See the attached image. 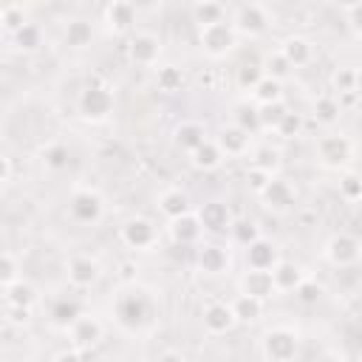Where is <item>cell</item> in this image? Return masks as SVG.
I'll return each instance as SVG.
<instances>
[{
  "mask_svg": "<svg viewBox=\"0 0 362 362\" xmlns=\"http://www.w3.org/2000/svg\"><path fill=\"white\" fill-rule=\"evenodd\" d=\"M113 320L124 331H141L153 320V300L139 288L122 291L113 300Z\"/></svg>",
  "mask_w": 362,
  "mask_h": 362,
  "instance_id": "1",
  "label": "cell"
},
{
  "mask_svg": "<svg viewBox=\"0 0 362 362\" xmlns=\"http://www.w3.org/2000/svg\"><path fill=\"white\" fill-rule=\"evenodd\" d=\"M260 351L266 362H294L300 354V334L288 325H274L263 334Z\"/></svg>",
  "mask_w": 362,
  "mask_h": 362,
  "instance_id": "2",
  "label": "cell"
},
{
  "mask_svg": "<svg viewBox=\"0 0 362 362\" xmlns=\"http://www.w3.org/2000/svg\"><path fill=\"white\" fill-rule=\"evenodd\" d=\"M116 107V96L107 85H88L79 90V99H76V110L85 122H105Z\"/></svg>",
  "mask_w": 362,
  "mask_h": 362,
  "instance_id": "3",
  "label": "cell"
},
{
  "mask_svg": "<svg viewBox=\"0 0 362 362\" xmlns=\"http://www.w3.org/2000/svg\"><path fill=\"white\" fill-rule=\"evenodd\" d=\"M354 141L345 133H325L317 141V161L325 170H345L354 161Z\"/></svg>",
  "mask_w": 362,
  "mask_h": 362,
  "instance_id": "4",
  "label": "cell"
},
{
  "mask_svg": "<svg viewBox=\"0 0 362 362\" xmlns=\"http://www.w3.org/2000/svg\"><path fill=\"white\" fill-rule=\"evenodd\" d=\"M198 45H201V51H204L209 59H221V57H226V54L235 51V45H238V31L232 28L229 20L215 23V25H206V28H198Z\"/></svg>",
  "mask_w": 362,
  "mask_h": 362,
  "instance_id": "5",
  "label": "cell"
},
{
  "mask_svg": "<svg viewBox=\"0 0 362 362\" xmlns=\"http://www.w3.org/2000/svg\"><path fill=\"white\" fill-rule=\"evenodd\" d=\"M229 23L238 31V37H260L272 25V14L263 3H240L235 6Z\"/></svg>",
  "mask_w": 362,
  "mask_h": 362,
  "instance_id": "6",
  "label": "cell"
},
{
  "mask_svg": "<svg viewBox=\"0 0 362 362\" xmlns=\"http://www.w3.org/2000/svg\"><path fill=\"white\" fill-rule=\"evenodd\" d=\"M68 215L82 226H93L105 215V198L90 187H79L68 198Z\"/></svg>",
  "mask_w": 362,
  "mask_h": 362,
  "instance_id": "7",
  "label": "cell"
},
{
  "mask_svg": "<svg viewBox=\"0 0 362 362\" xmlns=\"http://www.w3.org/2000/svg\"><path fill=\"white\" fill-rule=\"evenodd\" d=\"M325 260L337 269H348L356 266L362 260V238L351 235V232H337L325 240Z\"/></svg>",
  "mask_w": 362,
  "mask_h": 362,
  "instance_id": "8",
  "label": "cell"
},
{
  "mask_svg": "<svg viewBox=\"0 0 362 362\" xmlns=\"http://www.w3.org/2000/svg\"><path fill=\"white\" fill-rule=\"evenodd\" d=\"M119 238L127 249H136V252H147L158 243V226L150 221V218H127L122 226H119Z\"/></svg>",
  "mask_w": 362,
  "mask_h": 362,
  "instance_id": "9",
  "label": "cell"
},
{
  "mask_svg": "<svg viewBox=\"0 0 362 362\" xmlns=\"http://www.w3.org/2000/svg\"><path fill=\"white\" fill-rule=\"evenodd\" d=\"M65 277L74 288H93L102 280V263L93 255H71L65 260Z\"/></svg>",
  "mask_w": 362,
  "mask_h": 362,
  "instance_id": "10",
  "label": "cell"
},
{
  "mask_svg": "<svg viewBox=\"0 0 362 362\" xmlns=\"http://www.w3.org/2000/svg\"><path fill=\"white\" fill-rule=\"evenodd\" d=\"M161 54H164V42L153 31H136L130 37V42H127V57H130L133 65L153 68V65H158Z\"/></svg>",
  "mask_w": 362,
  "mask_h": 362,
  "instance_id": "11",
  "label": "cell"
},
{
  "mask_svg": "<svg viewBox=\"0 0 362 362\" xmlns=\"http://www.w3.org/2000/svg\"><path fill=\"white\" fill-rule=\"evenodd\" d=\"M201 322H204L206 334L221 337V334H229V331L238 325V317H235V311H232V303L209 300V303L201 308Z\"/></svg>",
  "mask_w": 362,
  "mask_h": 362,
  "instance_id": "12",
  "label": "cell"
},
{
  "mask_svg": "<svg viewBox=\"0 0 362 362\" xmlns=\"http://www.w3.org/2000/svg\"><path fill=\"white\" fill-rule=\"evenodd\" d=\"M102 337H105V325H102L99 317H93V314H82V317L68 328V342H71V348H76V351H90V348H96V345L102 342Z\"/></svg>",
  "mask_w": 362,
  "mask_h": 362,
  "instance_id": "13",
  "label": "cell"
},
{
  "mask_svg": "<svg viewBox=\"0 0 362 362\" xmlns=\"http://www.w3.org/2000/svg\"><path fill=\"white\" fill-rule=\"evenodd\" d=\"M229 263H232V255H229V246H223V243H204L195 252L198 272H204L209 277H218V274L229 272Z\"/></svg>",
  "mask_w": 362,
  "mask_h": 362,
  "instance_id": "14",
  "label": "cell"
},
{
  "mask_svg": "<svg viewBox=\"0 0 362 362\" xmlns=\"http://www.w3.org/2000/svg\"><path fill=\"white\" fill-rule=\"evenodd\" d=\"M195 215H198L204 232H212V235H223L235 223V218H232V212H229V206L223 201H204Z\"/></svg>",
  "mask_w": 362,
  "mask_h": 362,
  "instance_id": "15",
  "label": "cell"
},
{
  "mask_svg": "<svg viewBox=\"0 0 362 362\" xmlns=\"http://www.w3.org/2000/svg\"><path fill=\"white\" fill-rule=\"evenodd\" d=\"M215 141H218V147H221V153H223L226 158H238V156H246V153L252 150V133L240 130V127L232 124V122L218 130Z\"/></svg>",
  "mask_w": 362,
  "mask_h": 362,
  "instance_id": "16",
  "label": "cell"
},
{
  "mask_svg": "<svg viewBox=\"0 0 362 362\" xmlns=\"http://www.w3.org/2000/svg\"><path fill=\"white\" fill-rule=\"evenodd\" d=\"M280 249L277 243H272L269 238H260L255 240L252 246H246V269H255V272H274V266L280 263Z\"/></svg>",
  "mask_w": 362,
  "mask_h": 362,
  "instance_id": "17",
  "label": "cell"
},
{
  "mask_svg": "<svg viewBox=\"0 0 362 362\" xmlns=\"http://www.w3.org/2000/svg\"><path fill=\"white\" fill-rule=\"evenodd\" d=\"M206 139H209V136H206L204 122H195V119H184V122H178L175 130H173V144H175L181 153H187V156L195 153Z\"/></svg>",
  "mask_w": 362,
  "mask_h": 362,
  "instance_id": "18",
  "label": "cell"
},
{
  "mask_svg": "<svg viewBox=\"0 0 362 362\" xmlns=\"http://www.w3.org/2000/svg\"><path fill=\"white\" fill-rule=\"evenodd\" d=\"M102 20H105L107 31H113V34H124V31H130L133 23H136V6L127 3V0H113V3L105 6Z\"/></svg>",
  "mask_w": 362,
  "mask_h": 362,
  "instance_id": "19",
  "label": "cell"
},
{
  "mask_svg": "<svg viewBox=\"0 0 362 362\" xmlns=\"http://www.w3.org/2000/svg\"><path fill=\"white\" fill-rule=\"evenodd\" d=\"M156 206H158V212H161L167 221H175V218H184V215L192 212L189 195H187L181 187H167V189L156 198Z\"/></svg>",
  "mask_w": 362,
  "mask_h": 362,
  "instance_id": "20",
  "label": "cell"
},
{
  "mask_svg": "<svg viewBox=\"0 0 362 362\" xmlns=\"http://www.w3.org/2000/svg\"><path fill=\"white\" fill-rule=\"evenodd\" d=\"M260 201L269 206V209H288L294 201H297V189L291 187V181H286V178H280V175H274L272 181H269V187L260 192Z\"/></svg>",
  "mask_w": 362,
  "mask_h": 362,
  "instance_id": "21",
  "label": "cell"
},
{
  "mask_svg": "<svg viewBox=\"0 0 362 362\" xmlns=\"http://www.w3.org/2000/svg\"><path fill=\"white\" fill-rule=\"evenodd\" d=\"M272 280H274L277 294H280V291L288 294V291H297V288L308 280V274L303 272L300 263H294V260H280V263L274 266V272H272Z\"/></svg>",
  "mask_w": 362,
  "mask_h": 362,
  "instance_id": "22",
  "label": "cell"
},
{
  "mask_svg": "<svg viewBox=\"0 0 362 362\" xmlns=\"http://www.w3.org/2000/svg\"><path fill=\"white\" fill-rule=\"evenodd\" d=\"M277 51L288 59L291 68H305V65H311V59H314V45H311V40H305V37H300V34L286 37Z\"/></svg>",
  "mask_w": 362,
  "mask_h": 362,
  "instance_id": "23",
  "label": "cell"
},
{
  "mask_svg": "<svg viewBox=\"0 0 362 362\" xmlns=\"http://www.w3.org/2000/svg\"><path fill=\"white\" fill-rule=\"evenodd\" d=\"M167 232H170L173 243H178V246H192V243H198V240H201L204 226H201L198 215H195V212H189V215H184V218L170 221Z\"/></svg>",
  "mask_w": 362,
  "mask_h": 362,
  "instance_id": "24",
  "label": "cell"
},
{
  "mask_svg": "<svg viewBox=\"0 0 362 362\" xmlns=\"http://www.w3.org/2000/svg\"><path fill=\"white\" fill-rule=\"evenodd\" d=\"M240 294H249V297H257V300H269L272 294H277L274 280H272V272L246 269L243 277H240Z\"/></svg>",
  "mask_w": 362,
  "mask_h": 362,
  "instance_id": "25",
  "label": "cell"
},
{
  "mask_svg": "<svg viewBox=\"0 0 362 362\" xmlns=\"http://www.w3.org/2000/svg\"><path fill=\"white\" fill-rule=\"evenodd\" d=\"M3 300H6L8 308H25V311H31V308L37 305L40 294H37L34 283H28V280L23 277V280H17L14 286H6V288H3Z\"/></svg>",
  "mask_w": 362,
  "mask_h": 362,
  "instance_id": "26",
  "label": "cell"
},
{
  "mask_svg": "<svg viewBox=\"0 0 362 362\" xmlns=\"http://www.w3.org/2000/svg\"><path fill=\"white\" fill-rule=\"evenodd\" d=\"M82 314H85V311H82L79 300H74V297H59V300H54V303H51V311H48L51 322H54L57 328H65V331H68Z\"/></svg>",
  "mask_w": 362,
  "mask_h": 362,
  "instance_id": "27",
  "label": "cell"
},
{
  "mask_svg": "<svg viewBox=\"0 0 362 362\" xmlns=\"http://www.w3.org/2000/svg\"><path fill=\"white\" fill-rule=\"evenodd\" d=\"M189 17L198 28H206V25H215V23L226 20V6L215 3V0H198V3L189 6Z\"/></svg>",
  "mask_w": 362,
  "mask_h": 362,
  "instance_id": "28",
  "label": "cell"
},
{
  "mask_svg": "<svg viewBox=\"0 0 362 362\" xmlns=\"http://www.w3.org/2000/svg\"><path fill=\"white\" fill-rule=\"evenodd\" d=\"M62 40H65V45L74 48V51L90 48V42H93V25H90L88 20L74 17V20L65 23V28H62Z\"/></svg>",
  "mask_w": 362,
  "mask_h": 362,
  "instance_id": "29",
  "label": "cell"
},
{
  "mask_svg": "<svg viewBox=\"0 0 362 362\" xmlns=\"http://www.w3.org/2000/svg\"><path fill=\"white\" fill-rule=\"evenodd\" d=\"M223 158H226V156L221 153V147H218L215 139H206L195 153H189L192 167L201 170V173H212V170H218V167L223 164Z\"/></svg>",
  "mask_w": 362,
  "mask_h": 362,
  "instance_id": "30",
  "label": "cell"
},
{
  "mask_svg": "<svg viewBox=\"0 0 362 362\" xmlns=\"http://www.w3.org/2000/svg\"><path fill=\"white\" fill-rule=\"evenodd\" d=\"M263 303L266 300H257V297H249V294H238L232 300V311L238 317V325H255L263 317Z\"/></svg>",
  "mask_w": 362,
  "mask_h": 362,
  "instance_id": "31",
  "label": "cell"
},
{
  "mask_svg": "<svg viewBox=\"0 0 362 362\" xmlns=\"http://www.w3.org/2000/svg\"><path fill=\"white\" fill-rule=\"evenodd\" d=\"M40 161H42L45 170L62 173V170L71 164V147L62 144V141H48V144L40 150Z\"/></svg>",
  "mask_w": 362,
  "mask_h": 362,
  "instance_id": "32",
  "label": "cell"
},
{
  "mask_svg": "<svg viewBox=\"0 0 362 362\" xmlns=\"http://www.w3.org/2000/svg\"><path fill=\"white\" fill-rule=\"evenodd\" d=\"M311 113H314V119H317L320 124L331 127V124H337V122H339V116H342V105H339V99H337V96L322 93V96H317V99H314Z\"/></svg>",
  "mask_w": 362,
  "mask_h": 362,
  "instance_id": "33",
  "label": "cell"
},
{
  "mask_svg": "<svg viewBox=\"0 0 362 362\" xmlns=\"http://www.w3.org/2000/svg\"><path fill=\"white\" fill-rule=\"evenodd\" d=\"M280 164H283V161H280V150L272 147V144H257V147L252 150V156H249V167L263 170V173H269V175H277Z\"/></svg>",
  "mask_w": 362,
  "mask_h": 362,
  "instance_id": "34",
  "label": "cell"
},
{
  "mask_svg": "<svg viewBox=\"0 0 362 362\" xmlns=\"http://www.w3.org/2000/svg\"><path fill=\"white\" fill-rule=\"evenodd\" d=\"M229 235H232V240H235L238 246H243V249L263 238V235H260L257 221H252V218H235V223H232Z\"/></svg>",
  "mask_w": 362,
  "mask_h": 362,
  "instance_id": "35",
  "label": "cell"
},
{
  "mask_svg": "<svg viewBox=\"0 0 362 362\" xmlns=\"http://www.w3.org/2000/svg\"><path fill=\"white\" fill-rule=\"evenodd\" d=\"M252 102H255L257 107H260V105H274V102H283V82L263 76V79L257 82V88L252 90Z\"/></svg>",
  "mask_w": 362,
  "mask_h": 362,
  "instance_id": "36",
  "label": "cell"
},
{
  "mask_svg": "<svg viewBox=\"0 0 362 362\" xmlns=\"http://www.w3.org/2000/svg\"><path fill=\"white\" fill-rule=\"evenodd\" d=\"M232 124H238L240 130H246V133H257L260 130V113H257V105H249V102H240V105H235V110H232Z\"/></svg>",
  "mask_w": 362,
  "mask_h": 362,
  "instance_id": "37",
  "label": "cell"
},
{
  "mask_svg": "<svg viewBox=\"0 0 362 362\" xmlns=\"http://www.w3.org/2000/svg\"><path fill=\"white\" fill-rule=\"evenodd\" d=\"M156 85L164 93H175L184 88V71L178 65H161L156 68Z\"/></svg>",
  "mask_w": 362,
  "mask_h": 362,
  "instance_id": "38",
  "label": "cell"
},
{
  "mask_svg": "<svg viewBox=\"0 0 362 362\" xmlns=\"http://www.w3.org/2000/svg\"><path fill=\"white\" fill-rule=\"evenodd\" d=\"M263 65V74L269 76V79H277V82H286L288 76H291V65H288V59L280 54V51H272V54H266V59L260 62Z\"/></svg>",
  "mask_w": 362,
  "mask_h": 362,
  "instance_id": "39",
  "label": "cell"
},
{
  "mask_svg": "<svg viewBox=\"0 0 362 362\" xmlns=\"http://www.w3.org/2000/svg\"><path fill=\"white\" fill-rule=\"evenodd\" d=\"M14 45H17V51H23V54L37 51V48L42 45V31H40V25H37V23H25V25L14 34Z\"/></svg>",
  "mask_w": 362,
  "mask_h": 362,
  "instance_id": "40",
  "label": "cell"
},
{
  "mask_svg": "<svg viewBox=\"0 0 362 362\" xmlns=\"http://www.w3.org/2000/svg\"><path fill=\"white\" fill-rule=\"evenodd\" d=\"M17 280H23L20 257H17L11 249H6V252L0 255V283H3V288H6V286H14Z\"/></svg>",
  "mask_w": 362,
  "mask_h": 362,
  "instance_id": "41",
  "label": "cell"
},
{
  "mask_svg": "<svg viewBox=\"0 0 362 362\" xmlns=\"http://www.w3.org/2000/svg\"><path fill=\"white\" fill-rule=\"evenodd\" d=\"M0 23H3V31H8L11 37L28 23V17H25V8L20 6V3H8V6H3L0 8Z\"/></svg>",
  "mask_w": 362,
  "mask_h": 362,
  "instance_id": "42",
  "label": "cell"
},
{
  "mask_svg": "<svg viewBox=\"0 0 362 362\" xmlns=\"http://www.w3.org/2000/svg\"><path fill=\"white\" fill-rule=\"evenodd\" d=\"M263 76H266V74H263V65H257V62H243V65L235 71V85H238L240 90H249V93H252Z\"/></svg>",
  "mask_w": 362,
  "mask_h": 362,
  "instance_id": "43",
  "label": "cell"
},
{
  "mask_svg": "<svg viewBox=\"0 0 362 362\" xmlns=\"http://www.w3.org/2000/svg\"><path fill=\"white\" fill-rule=\"evenodd\" d=\"M331 88L342 96V93H356V68L342 65L331 74Z\"/></svg>",
  "mask_w": 362,
  "mask_h": 362,
  "instance_id": "44",
  "label": "cell"
},
{
  "mask_svg": "<svg viewBox=\"0 0 362 362\" xmlns=\"http://www.w3.org/2000/svg\"><path fill=\"white\" fill-rule=\"evenodd\" d=\"M257 113H260V130H277V124L283 122L288 107L283 102H274V105H260Z\"/></svg>",
  "mask_w": 362,
  "mask_h": 362,
  "instance_id": "45",
  "label": "cell"
},
{
  "mask_svg": "<svg viewBox=\"0 0 362 362\" xmlns=\"http://www.w3.org/2000/svg\"><path fill=\"white\" fill-rule=\"evenodd\" d=\"M339 195H342L345 201H359V198H362V175L345 173V175L339 178Z\"/></svg>",
  "mask_w": 362,
  "mask_h": 362,
  "instance_id": "46",
  "label": "cell"
},
{
  "mask_svg": "<svg viewBox=\"0 0 362 362\" xmlns=\"http://www.w3.org/2000/svg\"><path fill=\"white\" fill-rule=\"evenodd\" d=\"M342 17H345V25L351 28V34L362 40V0L345 3V6H342Z\"/></svg>",
  "mask_w": 362,
  "mask_h": 362,
  "instance_id": "47",
  "label": "cell"
},
{
  "mask_svg": "<svg viewBox=\"0 0 362 362\" xmlns=\"http://www.w3.org/2000/svg\"><path fill=\"white\" fill-rule=\"evenodd\" d=\"M274 133H277L280 139H294V136H300V133H303V116L294 113V110H288V113L283 116V122L277 124Z\"/></svg>",
  "mask_w": 362,
  "mask_h": 362,
  "instance_id": "48",
  "label": "cell"
},
{
  "mask_svg": "<svg viewBox=\"0 0 362 362\" xmlns=\"http://www.w3.org/2000/svg\"><path fill=\"white\" fill-rule=\"evenodd\" d=\"M272 178H274V175H269V173H263V170H255V167H249V170H246V184H249L257 195L269 187V181H272Z\"/></svg>",
  "mask_w": 362,
  "mask_h": 362,
  "instance_id": "49",
  "label": "cell"
},
{
  "mask_svg": "<svg viewBox=\"0 0 362 362\" xmlns=\"http://www.w3.org/2000/svg\"><path fill=\"white\" fill-rule=\"evenodd\" d=\"M320 294H322V288L314 283V280H305L297 291H294V297L300 300V303H305V305H311V303H317L320 300Z\"/></svg>",
  "mask_w": 362,
  "mask_h": 362,
  "instance_id": "50",
  "label": "cell"
},
{
  "mask_svg": "<svg viewBox=\"0 0 362 362\" xmlns=\"http://www.w3.org/2000/svg\"><path fill=\"white\" fill-rule=\"evenodd\" d=\"M6 317H8L11 325H25L31 320V311H25V308H8L6 305Z\"/></svg>",
  "mask_w": 362,
  "mask_h": 362,
  "instance_id": "51",
  "label": "cell"
},
{
  "mask_svg": "<svg viewBox=\"0 0 362 362\" xmlns=\"http://www.w3.org/2000/svg\"><path fill=\"white\" fill-rule=\"evenodd\" d=\"M11 175H14V164H11V156H0V184H11Z\"/></svg>",
  "mask_w": 362,
  "mask_h": 362,
  "instance_id": "52",
  "label": "cell"
},
{
  "mask_svg": "<svg viewBox=\"0 0 362 362\" xmlns=\"http://www.w3.org/2000/svg\"><path fill=\"white\" fill-rule=\"evenodd\" d=\"M153 362H187V356L178 348H164V351H158V356Z\"/></svg>",
  "mask_w": 362,
  "mask_h": 362,
  "instance_id": "53",
  "label": "cell"
},
{
  "mask_svg": "<svg viewBox=\"0 0 362 362\" xmlns=\"http://www.w3.org/2000/svg\"><path fill=\"white\" fill-rule=\"evenodd\" d=\"M51 362H85V356H82V351H76V348H65V351H59Z\"/></svg>",
  "mask_w": 362,
  "mask_h": 362,
  "instance_id": "54",
  "label": "cell"
},
{
  "mask_svg": "<svg viewBox=\"0 0 362 362\" xmlns=\"http://www.w3.org/2000/svg\"><path fill=\"white\" fill-rule=\"evenodd\" d=\"M317 362H348L339 351H322L320 356H317Z\"/></svg>",
  "mask_w": 362,
  "mask_h": 362,
  "instance_id": "55",
  "label": "cell"
},
{
  "mask_svg": "<svg viewBox=\"0 0 362 362\" xmlns=\"http://www.w3.org/2000/svg\"><path fill=\"white\" fill-rule=\"evenodd\" d=\"M122 277H124V280L133 277V263H124V266H122Z\"/></svg>",
  "mask_w": 362,
  "mask_h": 362,
  "instance_id": "56",
  "label": "cell"
},
{
  "mask_svg": "<svg viewBox=\"0 0 362 362\" xmlns=\"http://www.w3.org/2000/svg\"><path fill=\"white\" fill-rule=\"evenodd\" d=\"M356 93H362V68H356Z\"/></svg>",
  "mask_w": 362,
  "mask_h": 362,
  "instance_id": "57",
  "label": "cell"
}]
</instances>
